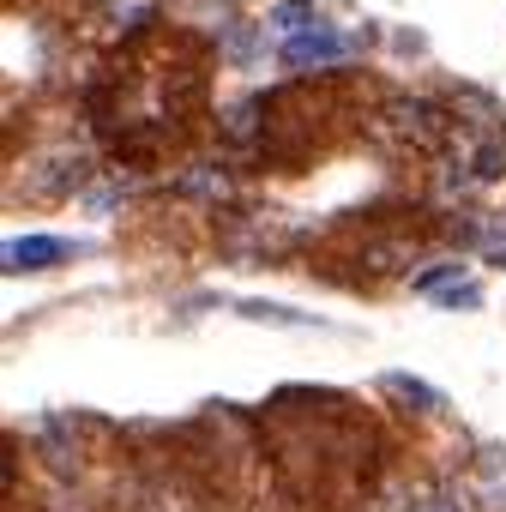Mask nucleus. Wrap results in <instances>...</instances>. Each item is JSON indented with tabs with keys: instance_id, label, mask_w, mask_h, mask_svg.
<instances>
[{
	"instance_id": "5",
	"label": "nucleus",
	"mask_w": 506,
	"mask_h": 512,
	"mask_svg": "<svg viewBox=\"0 0 506 512\" xmlns=\"http://www.w3.org/2000/svg\"><path fill=\"white\" fill-rule=\"evenodd\" d=\"M458 278H464V266H434V272H416V290L434 296V290H446V284H458Z\"/></svg>"
},
{
	"instance_id": "6",
	"label": "nucleus",
	"mask_w": 506,
	"mask_h": 512,
	"mask_svg": "<svg viewBox=\"0 0 506 512\" xmlns=\"http://www.w3.org/2000/svg\"><path fill=\"white\" fill-rule=\"evenodd\" d=\"M488 260H494V266H506V241H500V247H494V253H488Z\"/></svg>"
},
{
	"instance_id": "2",
	"label": "nucleus",
	"mask_w": 506,
	"mask_h": 512,
	"mask_svg": "<svg viewBox=\"0 0 506 512\" xmlns=\"http://www.w3.org/2000/svg\"><path fill=\"white\" fill-rule=\"evenodd\" d=\"M284 61H290V67H326V61H344V37L308 25V31L284 37Z\"/></svg>"
},
{
	"instance_id": "3",
	"label": "nucleus",
	"mask_w": 506,
	"mask_h": 512,
	"mask_svg": "<svg viewBox=\"0 0 506 512\" xmlns=\"http://www.w3.org/2000/svg\"><path fill=\"white\" fill-rule=\"evenodd\" d=\"M386 392H398V398H410L416 410H440L446 398L434 392V386H422V380H410V374H386Z\"/></svg>"
},
{
	"instance_id": "1",
	"label": "nucleus",
	"mask_w": 506,
	"mask_h": 512,
	"mask_svg": "<svg viewBox=\"0 0 506 512\" xmlns=\"http://www.w3.org/2000/svg\"><path fill=\"white\" fill-rule=\"evenodd\" d=\"M73 253V241H61V235H19V241H7V272H43V266H61Z\"/></svg>"
},
{
	"instance_id": "4",
	"label": "nucleus",
	"mask_w": 506,
	"mask_h": 512,
	"mask_svg": "<svg viewBox=\"0 0 506 512\" xmlns=\"http://www.w3.org/2000/svg\"><path fill=\"white\" fill-rule=\"evenodd\" d=\"M434 302H440L446 314H464V308H476L482 296H476V284H464V278H458V284H446V290H434Z\"/></svg>"
}]
</instances>
